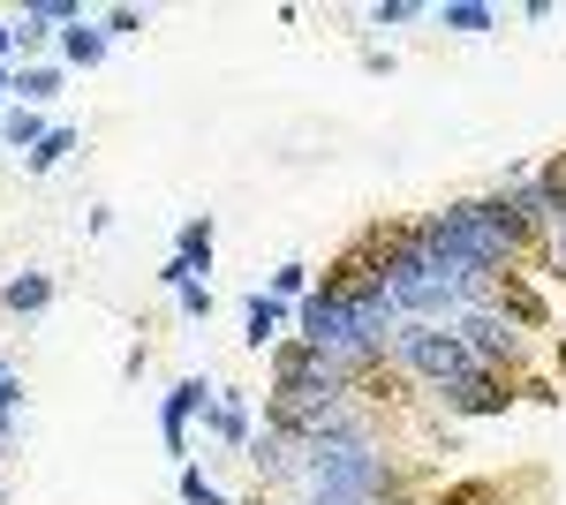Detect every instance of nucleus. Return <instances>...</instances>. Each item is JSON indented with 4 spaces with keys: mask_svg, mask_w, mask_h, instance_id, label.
I'll use <instances>...</instances> for the list:
<instances>
[{
    "mask_svg": "<svg viewBox=\"0 0 566 505\" xmlns=\"http://www.w3.org/2000/svg\"><path fill=\"white\" fill-rule=\"evenodd\" d=\"M416 242L438 250V256H453V264H469L483 287H491V280H514V256H522L528 234L514 227L506 197H461V204L416 219Z\"/></svg>",
    "mask_w": 566,
    "mask_h": 505,
    "instance_id": "obj_1",
    "label": "nucleus"
},
{
    "mask_svg": "<svg viewBox=\"0 0 566 505\" xmlns=\"http://www.w3.org/2000/svg\"><path fill=\"white\" fill-rule=\"evenodd\" d=\"M348 392H355V378H340L310 339H280L272 347V430L310 438L333 415H348Z\"/></svg>",
    "mask_w": 566,
    "mask_h": 505,
    "instance_id": "obj_2",
    "label": "nucleus"
},
{
    "mask_svg": "<svg viewBox=\"0 0 566 505\" xmlns=\"http://www.w3.org/2000/svg\"><path fill=\"white\" fill-rule=\"evenodd\" d=\"M392 355H400L416 378H431L438 392L483 378V362L461 347V333H453V325H400V333H392Z\"/></svg>",
    "mask_w": 566,
    "mask_h": 505,
    "instance_id": "obj_3",
    "label": "nucleus"
},
{
    "mask_svg": "<svg viewBox=\"0 0 566 505\" xmlns=\"http://www.w3.org/2000/svg\"><path fill=\"white\" fill-rule=\"evenodd\" d=\"M453 333H461V347L476 355L483 370H499V378H506V362L522 355V325H514L506 309H483V302H469V309L453 317Z\"/></svg>",
    "mask_w": 566,
    "mask_h": 505,
    "instance_id": "obj_4",
    "label": "nucleus"
},
{
    "mask_svg": "<svg viewBox=\"0 0 566 505\" xmlns=\"http://www.w3.org/2000/svg\"><path fill=\"white\" fill-rule=\"evenodd\" d=\"M212 408V385L205 378H181L167 400H159V438H167V453H175L181 467H189V422Z\"/></svg>",
    "mask_w": 566,
    "mask_h": 505,
    "instance_id": "obj_5",
    "label": "nucleus"
},
{
    "mask_svg": "<svg viewBox=\"0 0 566 505\" xmlns=\"http://www.w3.org/2000/svg\"><path fill=\"white\" fill-rule=\"evenodd\" d=\"M446 408H453V415H506V408H514V385L499 378V370H483V378L453 385V392H446Z\"/></svg>",
    "mask_w": 566,
    "mask_h": 505,
    "instance_id": "obj_6",
    "label": "nucleus"
},
{
    "mask_svg": "<svg viewBox=\"0 0 566 505\" xmlns=\"http://www.w3.org/2000/svg\"><path fill=\"white\" fill-rule=\"evenodd\" d=\"M0 309H8V317H45V309H53V272H15V280H0Z\"/></svg>",
    "mask_w": 566,
    "mask_h": 505,
    "instance_id": "obj_7",
    "label": "nucleus"
},
{
    "mask_svg": "<svg viewBox=\"0 0 566 505\" xmlns=\"http://www.w3.org/2000/svg\"><path fill=\"white\" fill-rule=\"evenodd\" d=\"M280 333H287V302L280 295H250L242 302V339H250V347H280Z\"/></svg>",
    "mask_w": 566,
    "mask_h": 505,
    "instance_id": "obj_8",
    "label": "nucleus"
},
{
    "mask_svg": "<svg viewBox=\"0 0 566 505\" xmlns=\"http://www.w3.org/2000/svg\"><path fill=\"white\" fill-rule=\"evenodd\" d=\"M205 430H212L219 445H242V453H250V438H258V430H250V400H242V392H219L212 408H205Z\"/></svg>",
    "mask_w": 566,
    "mask_h": 505,
    "instance_id": "obj_9",
    "label": "nucleus"
},
{
    "mask_svg": "<svg viewBox=\"0 0 566 505\" xmlns=\"http://www.w3.org/2000/svg\"><path fill=\"white\" fill-rule=\"evenodd\" d=\"M250 467H258L264 483H280V475H295V438H287V430H272V422H264L258 438H250Z\"/></svg>",
    "mask_w": 566,
    "mask_h": 505,
    "instance_id": "obj_10",
    "label": "nucleus"
},
{
    "mask_svg": "<svg viewBox=\"0 0 566 505\" xmlns=\"http://www.w3.org/2000/svg\"><path fill=\"white\" fill-rule=\"evenodd\" d=\"M175 264H189L197 280L212 272V211H197V219H181V227H175Z\"/></svg>",
    "mask_w": 566,
    "mask_h": 505,
    "instance_id": "obj_11",
    "label": "nucleus"
},
{
    "mask_svg": "<svg viewBox=\"0 0 566 505\" xmlns=\"http://www.w3.org/2000/svg\"><path fill=\"white\" fill-rule=\"evenodd\" d=\"M61 61H69V69H98V61H106V23H69V31H61Z\"/></svg>",
    "mask_w": 566,
    "mask_h": 505,
    "instance_id": "obj_12",
    "label": "nucleus"
},
{
    "mask_svg": "<svg viewBox=\"0 0 566 505\" xmlns=\"http://www.w3.org/2000/svg\"><path fill=\"white\" fill-rule=\"evenodd\" d=\"M446 31H461V39H483V31H499V15L483 8V0H446V8H431Z\"/></svg>",
    "mask_w": 566,
    "mask_h": 505,
    "instance_id": "obj_13",
    "label": "nucleus"
},
{
    "mask_svg": "<svg viewBox=\"0 0 566 505\" xmlns=\"http://www.w3.org/2000/svg\"><path fill=\"white\" fill-rule=\"evenodd\" d=\"M0 144H8V151H23V159H31V151H39V144H45V122H39V114H31V106H15V114H8V122H0Z\"/></svg>",
    "mask_w": 566,
    "mask_h": 505,
    "instance_id": "obj_14",
    "label": "nucleus"
},
{
    "mask_svg": "<svg viewBox=\"0 0 566 505\" xmlns=\"http://www.w3.org/2000/svg\"><path fill=\"white\" fill-rule=\"evenodd\" d=\"M69 151H76V128H69V122H53V128H45V144L31 151V159H23V173H53L61 159H69Z\"/></svg>",
    "mask_w": 566,
    "mask_h": 505,
    "instance_id": "obj_15",
    "label": "nucleus"
},
{
    "mask_svg": "<svg viewBox=\"0 0 566 505\" xmlns=\"http://www.w3.org/2000/svg\"><path fill=\"white\" fill-rule=\"evenodd\" d=\"M528 181H536V197H544V219H559V227H566V151L544 173H528Z\"/></svg>",
    "mask_w": 566,
    "mask_h": 505,
    "instance_id": "obj_16",
    "label": "nucleus"
},
{
    "mask_svg": "<svg viewBox=\"0 0 566 505\" xmlns=\"http://www.w3.org/2000/svg\"><path fill=\"white\" fill-rule=\"evenodd\" d=\"M53 91H61V69H23V76H15V98H23L31 114H39Z\"/></svg>",
    "mask_w": 566,
    "mask_h": 505,
    "instance_id": "obj_17",
    "label": "nucleus"
},
{
    "mask_svg": "<svg viewBox=\"0 0 566 505\" xmlns=\"http://www.w3.org/2000/svg\"><path fill=\"white\" fill-rule=\"evenodd\" d=\"M272 295H280V302H303L310 295V264H303V256H287V264L272 272Z\"/></svg>",
    "mask_w": 566,
    "mask_h": 505,
    "instance_id": "obj_18",
    "label": "nucleus"
},
{
    "mask_svg": "<svg viewBox=\"0 0 566 505\" xmlns=\"http://www.w3.org/2000/svg\"><path fill=\"white\" fill-rule=\"evenodd\" d=\"M181 505H227V491H219L205 467H181Z\"/></svg>",
    "mask_w": 566,
    "mask_h": 505,
    "instance_id": "obj_19",
    "label": "nucleus"
},
{
    "mask_svg": "<svg viewBox=\"0 0 566 505\" xmlns=\"http://www.w3.org/2000/svg\"><path fill=\"white\" fill-rule=\"evenodd\" d=\"M506 317H514V325H544V302L528 295L522 280H506Z\"/></svg>",
    "mask_w": 566,
    "mask_h": 505,
    "instance_id": "obj_20",
    "label": "nucleus"
},
{
    "mask_svg": "<svg viewBox=\"0 0 566 505\" xmlns=\"http://www.w3.org/2000/svg\"><path fill=\"white\" fill-rule=\"evenodd\" d=\"M175 302H181V317H197V325L212 317V287H205V280H181V287H175Z\"/></svg>",
    "mask_w": 566,
    "mask_h": 505,
    "instance_id": "obj_21",
    "label": "nucleus"
},
{
    "mask_svg": "<svg viewBox=\"0 0 566 505\" xmlns=\"http://www.w3.org/2000/svg\"><path fill=\"white\" fill-rule=\"evenodd\" d=\"M416 15H431V8H416V0H378V8H370V23H378V31H392V23H416Z\"/></svg>",
    "mask_w": 566,
    "mask_h": 505,
    "instance_id": "obj_22",
    "label": "nucleus"
},
{
    "mask_svg": "<svg viewBox=\"0 0 566 505\" xmlns=\"http://www.w3.org/2000/svg\"><path fill=\"white\" fill-rule=\"evenodd\" d=\"M136 31H144L136 8H106V39H136Z\"/></svg>",
    "mask_w": 566,
    "mask_h": 505,
    "instance_id": "obj_23",
    "label": "nucleus"
},
{
    "mask_svg": "<svg viewBox=\"0 0 566 505\" xmlns=\"http://www.w3.org/2000/svg\"><path fill=\"white\" fill-rule=\"evenodd\" d=\"M491 498H499L491 483H461V491H446V498H438V505H491Z\"/></svg>",
    "mask_w": 566,
    "mask_h": 505,
    "instance_id": "obj_24",
    "label": "nucleus"
},
{
    "mask_svg": "<svg viewBox=\"0 0 566 505\" xmlns=\"http://www.w3.org/2000/svg\"><path fill=\"white\" fill-rule=\"evenodd\" d=\"M15 408H23V378L0 362V415H15Z\"/></svg>",
    "mask_w": 566,
    "mask_h": 505,
    "instance_id": "obj_25",
    "label": "nucleus"
},
{
    "mask_svg": "<svg viewBox=\"0 0 566 505\" xmlns=\"http://www.w3.org/2000/svg\"><path fill=\"white\" fill-rule=\"evenodd\" d=\"M8 53H15V31H8V23H0V61H8Z\"/></svg>",
    "mask_w": 566,
    "mask_h": 505,
    "instance_id": "obj_26",
    "label": "nucleus"
},
{
    "mask_svg": "<svg viewBox=\"0 0 566 505\" xmlns=\"http://www.w3.org/2000/svg\"><path fill=\"white\" fill-rule=\"evenodd\" d=\"M0 445H15V415H0Z\"/></svg>",
    "mask_w": 566,
    "mask_h": 505,
    "instance_id": "obj_27",
    "label": "nucleus"
},
{
    "mask_svg": "<svg viewBox=\"0 0 566 505\" xmlns=\"http://www.w3.org/2000/svg\"><path fill=\"white\" fill-rule=\"evenodd\" d=\"M0 91H15V76H8V61H0Z\"/></svg>",
    "mask_w": 566,
    "mask_h": 505,
    "instance_id": "obj_28",
    "label": "nucleus"
}]
</instances>
